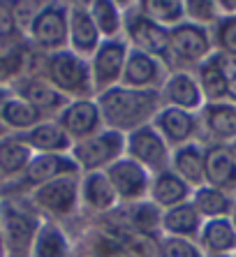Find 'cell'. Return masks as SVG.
I'll return each mask as SVG.
<instances>
[{
  "label": "cell",
  "instance_id": "1",
  "mask_svg": "<svg viewBox=\"0 0 236 257\" xmlns=\"http://www.w3.org/2000/svg\"><path fill=\"white\" fill-rule=\"evenodd\" d=\"M95 102L100 107L104 127L121 135L151 125L155 114L165 107L160 90H135L125 86H113L104 93H97Z\"/></svg>",
  "mask_w": 236,
  "mask_h": 257
},
{
  "label": "cell",
  "instance_id": "2",
  "mask_svg": "<svg viewBox=\"0 0 236 257\" xmlns=\"http://www.w3.org/2000/svg\"><path fill=\"white\" fill-rule=\"evenodd\" d=\"M42 218L28 197H0V232L7 257H28Z\"/></svg>",
  "mask_w": 236,
  "mask_h": 257
},
{
  "label": "cell",
  "instance_id": "3",
  "mask_svg": "<svg viewBox=\"0 0 236 257\" xmlns=\"http://www.w3.org/2000/svg\"><path fill=\"white\" fill-rule=\"evenodd\" d=\"M67 100H83V97H95L93 79H90L88 60L72 51H56L47 54L42 63V74Z\"/></svg>",
  "mask_w": 236,
  "mask_h": 257
},
{
  "label": "cell",
  "instance_id": "4",
  "mask_svg": "<svg viewBox=\"0 0 236 257\" xmlns=\"http://www.w3.org/2000/svg\"><path fill=\"white\" fill-rule=\"evenodd\" d=\"M79 183H81V174L74 176H60L56 181H49L44 186L30 190L28 202L33 209L44 218V220L58 222L65 227V220L77 218L81 213V197H79Z\"/></svg>",
  "mask_w": 236,
  "mask_h": 257
},
{
  "label": "cell",
  "instance_id": "5",
  "mask_svg": "<svg viewBox=\"0 0 236 257\" xmlns=\"http://www.w3.org/2000/svg\"><path fill=\"white\" fill-rule=\"evenodd\" d=\"M213 51L215 47H213L211 28L183 21L169 28V51H167L165 63L171 72H190V67L195 72L197 65L211 58Z\"/></svg>",
  "mask_w": 236,
  "mask_h": 257
},
{
  "label": "cell",
  "instance_id": "6",
  "mask_svg": "<svg viewBox=\"0 0 236 257\" xmlns=\"http://www.w3.org/2000/svg\"><path fill=\"white\" fill-rule=\"evenodd\" d=\"M67 19H70V3L49 0L42 5L37 17L26 30L28 44L40 54H56L67 49Z\"/></svg>",
  "mask_w": 236,
  "mask_h": 257
},
{
  "label": "cell",
  "instance_id": "7",
  "mask_svg": "<svg viewBox=\"0 0 236 257\" xmlns=\"http://www.w3.org/2000/svg\"><path fill=\"white\" fill-rule=\"evenodd\" d=\"M123 40L132 51L167 60L169 30L144 17L137 3H123Z\"/></svg>",
  "mask_w": 236,
  "mask_h": 257
},
{
  "label": "cell",
  "instance_id": "8",
  "mask_svg": "<svg viewBox=\"0 0 236 257\" xmlns=\"http://www.w3.org/2000/svg\"><path fill=\"white\" fill-rule=\"evenodd\" d=\"M125 156V135L113 130H100L93 137L72 144L70 158L79 167V174L104 172Z\"/></svg>",
  "mask_w": 236,
  "mask_h": 257
},
{
  "label": "cell",
  "instance_id": "9",
  "mask_svg": "<svg viewBox=\"0 0 236 257\" xmlns=\"http://www.w3.org/2000/svg\"><path fill=\"white\" fill-rule=\"evenodd\" d=\"M125 158L142 165L153 176V174L169 169L171 149L153 125H144L130 135H125Z\"/></svg>",
  "mask_w": 236,
  "mask_h": 257
},
{
  "label": "cell",
  "instance_id": "10",
  "mask_svg": "<svg viewBox=\"0 0 236 257\" xmlns=\"http://www.w3.org/2000/svg\"><path fill=\"white\" fill-rule=\"evenodd\" d=\"M128 54H130V47H128V42L123 37H118V40H102V44L97 47L93 58L88 60L95 95L113 88V86H121V77H123Z\"/></svg>",
  "mask_w": 236,
  "mask_h": 257
},
{
  "label": "cell",
  "instance_id": "11",
  "mask_svg": "<svg viewBox=\"0 0 236 257\" xmlns=\"http://www.w3.org/2000/svg\"><path fill=\"white\" fill-rule=\"evenodd\" d=\"M10 90H12V95L21 97L30 107H35L44 116V120H56V116L70 104V100L60 95L47 79L35 77V74H24V77L14 79L10 84Z\"/></svg>",
  "mask_w": 236,
  "mask_h": 257
},
{
  "label": "cell",
  "instance_id": "12",
  "mask_svg": "<svg viewBox=\"0 0 236 257\" xmlns=\"http://www.w3.org/2000/svg\"><path fill=\"white\" fill-rule=\"evenodd\" d=\"M106 179L111 183L113 192L118 197V204H137L148 199V188H151V174L137 165L130 158H121L104 169Z\"/></svg>",
  "mask_w": 236,
  "mask_h": 257
},
{
  "label": "cell",
  "instance_id": "13",
  "mask_svg": "<svg viewBox=\"0 0 236 257\" xmlns=\"http://www.w3.org/2000/svg\"><path fill=\"white\" fill-rule=\"evenodd\" d=\"M56 123L65 130V135L72 139V144L83 142V139H88L93 135H97L100 130H104L100 107H97L95 97L70 100V104L56 116Z\"/></svg>",
  "mask_w": 236,
  "mask_h": 257
},
{
  "label": "cell",
  "instance_id": "14",
  "mask_svg": "<svg viewBox=\"0 0 236 257\" xmlns=\"http://www.w3.org/2000/svg\"><path fill=\"white\" fill-rule=\"evenodd\" d=\"M169 74L171 70L162 58L139 54V51L130 49L128 60H125L123 77H121V86L135 90H160L165 86Z\"/></svg>",
  "mask_w": 236,
  "mask_h": 257
},
{
  "label": "cell",
  "instance_id": "15",
  "mask_svg": "<svg viewBox=\"0 0 236 257\" xmlns=\"http://www.w3.org/2000/svg\"><path fill=\"white\" fill-rule=\"evenodd\" d=\"M151 125L160 132V137L167 142L171 151L185 144L199 142V114L192 111H183L176 107H162L155 114Z\"/></svg>",
  "mask_w": 236,
  "mask_h": 257
},
{
  "label": "cell",
  "instance_id": "16",
  "mask_svg": "<svg viewBox=\"0 0 236 257\" xmlns=\"http://www.w3.org/2000/svg\"><path fill=\"white\" fill-rule=\"evenodd\" d=\"M102 37L88 14V3H70V19H67V51L90 60Z\"/></svg>",
  "mask_w": 236,
  "mask_h": 257
},
{
  "label": "cell",
  "instance_id": "17",
  "mask_svg": "<svg viewBox=\"0 0 236 257\" xmlns=\"http://www.w3.org/2000/svg\"><path fill=\"white\" fill-rule=\"evenodd\" d=\"M160 97H162L165 107H176L183 109V111H192V114H199L201 107L206 104L192 70L171 72L167 77L165 86L160 88Z\"/></svg>",
  "mask_w": 236,
  "mask_h": 257
},
{
  "label": "cell",
  "instance_id": "18",
  "mask_svg": "<svg viewBox=\"0 0 236 257\" xmlns=\"http://www.w3.org/2000/svg\"><path fill=\"white\" fill-rule=\"evenodd\" d=\"M199 135L204 132L206 144L229 146L236 139V104L231 102H211L199 111Z\"/></svg>",
  "mask_w": 236,
  "mask_h": 257
},
{
  "label": "cell",
  "instance_id": "19",
  "mask_svg": "<svg viewBox=\"0 0 236 257\" xmlns=\"http://www.w3.org/2000/svg\"><path fill=\"white\" fill-rule=\"evenodd\" d=\"M79 197H81V211H86L93 218H102L118 206V197L104 172L81 174Z\"/></svg>",
  "mask_w": 236,
  "mask_h": 257
},
{
  "label": "cell",
  "instance_id": "20",
  "mask_svg": "<svg viewBox=\"0 0 236 257\" xmlns=\"http://www.w3.org/2000/svg\"><path fill=\"white\" fill-rule=\"evenodd\" d=\"M204 176L206 186L222 192L236 190V160L229 146L224 144H204Z\"/></svg>",
  "mask_w": 236,
  "mask_h": 257
},
{
  "label": "cell",
  "instance_id": "21",
  "mask_svg": "<svg viewBox=\"0 0 236 257\" xmlns=\"http://www.w3.org/2000/svg\"><path fill=\"white\" fill-rule=\"evenodd\" d=\"M192 199V188L181 181L171 169H165L151 176V188H148V202L155 204L160 211L174 209L178 204H185Z\"/></svg>",
  "mask_w": 236,
  "mask_h": 257
},
{
  "label": "cell",
  "instance_id": "22",
  "mask_svg": "<svg viewBox=\"0 0 236 257\" xmlns=\"http://www.w3.org/2000/svg\"><path fill=\"white\" fill-rule=\"evenodd\" d=\"M21 137L35 156H67L72 151V139L56 120H42Z\"/></svg>",
  "mask_w": 236,
  "mask_h": 257
},
{
  "label": "cell",
  "instance_id": "23",
  "mask_svg": "<svg viewBox=\"0 0 236 257\" xmlns=\"http://www.w3.org/2000/svg\"><path fill=\"white\" fill-rule=\"evenodd\" d=\"M33 156L35 153L28 149L21 135L7 132L5 137H0V183H14L26 172Z\"/></svg>",
  "mask_w": 236,
  "mask_h": 257
},
{
  "label": "cell",
  "instance_id": "24",
  "mask_svg": "<svg viewBox=\"0 0 236 257\" xmlns=\"http://www.w3.org/2000/svg\"><path fill=\"white\" fill-rule=\"evenodd\" d=\"M169 169L181 181H185L192 190L206 186V176H204V146H201V142L185 144V146H178V149L171 151Z\"/></svg>",
  "mask_w": 236,
  "mask_h": 257
},
{
  "label": "cell",
  "instance_id": "25",
  "mask_svg": "<svg viewBox=\"0 0 236 257\" xmlns=\"http://www.w3.org/2000/svg\"><path fill=\"white\" fill-rule=\"evenodd\" d=\"M204 225V218L197 213L192 202L178 204L174 209L162 211L160 218V236H176V239L197 241Z\"/></svg>",
  "mask_w": 236,
  "mask_h": 257
},
{
  "label": "cell",
  "instance_id": "26",
  "mask_svg": "<svg viewBox=\"0 0 236 257\" xmlns=\"http://www.w3.org/2000/svg\"><path fill=\"white\" fill-rule=\"evenodd\" d=\"M197 245L201 248L204 257L234 255L236 252V229L229 222V218L204 220L201 232H199V236H197Z\"/></svg>",
  "mask_w": 236,
  "mask_h": 257
},
{
  "label": "cell",
  "instance_id": "27",
  "mask_svg": "<svg viewBox=\"0 0 236 257\" xmlns=\"http://www.w3.org/2000/svg\"><path fill=\"white\" fill-rule=\"evenodd\" d=\"M30 257H74L70 232L58 222L44 220L30 248Z\"/></svg>",
  "mask_w": 236,
  "mask_h": 257
},
{
  "label": "cell",
  "instance_id": "28",
  "mask_svg": "<svg viewBox=\"0 0 236 257\" xmlns=\"http://www.w3.org/2000/svg\"><path fill=\"white\" fill-rule=\"evenodd\" d=\"M42 120H44V116L17 95L7 97L3 109H0V125L7 132H12V135H26L35 125H40Z\"/></svg>",
  "mask_w": 236,
  "mask_h": 257
},
{
  "label": "cell",
  "instance_id": "29",
  "mask_svg": "<svg viewBox=\"0 0 236 257\" xmlns=\"http://www.w3.org/2000/svg\"><path fill=\"white\" fill-rule=\"evenodd\" d=\"M88 14L102 40L123 37V3L116 0H93L88 3Z\"/></svg>",
  "mask_w": 236,
  "mask_h": 257
},
{
  "label": "cell",
  "instance_id": "30",
  "mask_svg": "<svg viewBox=\"0 0 236 257\" xmlns=\"http://www.w3.org/2000/svg\"><path fill=\"white\" fill-rule=\"evenodd\" d=\"M192 206L204 220H215V218H229L231 209H234V199L231 195L218 190L211 186H201L192 190Z\"/></svg>",
  "mask_w": 236,
  "mask_h": 257
},
{
  "label": "cell",
  "instance_id": "31",
  "mask_svg": "<svg viewBox=\"0 0 236 257\" xmlns=\"http://www.w3.org/2000/svg\"><path fill=\"white\" fill-rule=\"evenodd\" d=\"M137 5H139L144 17L167 30L185 21L183 0H137Z\"/></svg>",
  "mask_w": 236,
  "mask_h": 257
},
{
  "label": "cell",
  "instance_id": "32",
  "mask_svg": "<svg viewBox=\"0 0 236 257\" xmlns=\"http://www.w3.org/2000/svg\"><path fill=\"white\" fill-rule=\"evenodd\" d=\"M195 77H197V84H199L201 95H204L206 104L227 100V79H224V74L218 67L213 65L211 58L195 67Z\"/></svg>",
  "mask_w": 236,
  "mask_h": 257
},
{
  "label": "cell",
  "instance_id": "33",
  "mask_svg": "<svg viewBox=\"0 0 236 257\" xmlns=\"http://www.w3.org/2000/svg\"><path fill=\"white\" fill-rule=\"evenodd\" d=\"M185 21L204 26V28L215 26L220 21L218 3H211V0H188L185 3Z\"/></svg>",
  "mask_w": 236,
  "mask_h": 257
},
{
  "label": "cell",
  "instance_id": "34",
  "mask_svg": "<svg viewBox=\"0 0 236 257\" xmlns=\"http://www.w3.org/2000/svg\"><path fill=\"white\" fill-rule=\"evenodd\" d=\"M211 35L215 51L236 56V17H220V21L213 26Z\"/></svg>",
  "mask_w": 236,
  "mask_h": 257
},
{
  "label": "cell",
  "instance_id": "35",
  "mask_svg": "<svg viewBox=\"0 0 236 257\" xmlns=\"http://www.w3.org/2000/svg\"><path fill=\"white\" fill-rule=\"evenodd\" d=\"M160 257H204L197 241L160 236Z\"/></svg>",
  "mask_w": 236,
  "mask_h": 257
},
{
  "label": "cell",
  "instance_id": "36",
  "mask_svg": "<svg viewBox=\"0 0 236 257\" xmlns=\"http://www.w3.org/2000/svg\"><path fill=\"white\" fill-rule=\"evenodd\" d=\"M123 252L132 257H160V236H155V234H132L125 241Z\"/></svg>",
  "mask_w": 236,
  "mask_h": 257
},
{
  "label": "cell",
  "instance_id": "37",
  "mask_svg": "<svg viewBox=\"0 0 236 257\" xmlns=\"http://www.w3.org/2000/svg\"><path fill=\"white\" fill-rule=\"evenodd\" d=\"M44 3H35V0H17L12 3V19L19 30H28V26L33 24V19L37 17V12L42 10Z\"/></svg>",
  "mask_w": 236,
  "mask_h": 257
},
{
  "label": "cell",
  "instance_id": "38",
  "mask_svg": "<svg viewBox=\"0 0 236 257\" xmlns=\"http://www.w3.org/2000/svg\"><path fill=\"white\" fill-rule=\"evenodd\" d=\"M211 60H213V65H215V67H218V70L224 74V79L236 77V56H234V54H222V51H213Z\"/></svg>",
  "mask_w": 236,
  "mask_h": 257
},
{
  "label": "cell",
  "instance_id": "39",
  "mask_svg": "<svg viewBox=\"0 0 236 257\" xmlns=\"http://www.w3.org/2000/svg\"><path fill=\"white\" fill-rule=\"evenodd\" d=\"M0 26H17L12 19V3H7V0L0 3ZM21 33H24V30H21Z\"/></svg>",
  "mask_w": 236,
  "mask_h": 257
},
{
  "label": "cell",
  "instance_id": "40",
  "mask_svg": "<svg viewBox=\"0 0 236 257\" xmlns=\"http://www.w3.org/2000/svg\"><path fill=\"white\" fill-rule=\"evenodd\" d=\"M227 102L236 104V77L227 79Z\"/></svg>",
  "mask_w": 236,
  "mask_h": 257
},
{
  "label": "cell",
  "instance_id": "41",
  "mask_svg": "<svg viewBox=\"0 0 236 257\" xmlns=\"http://www.w3.org/2000/svg\"><path fill=\"white\" fill-rule=\"evenodd\" d=\"M12 95V90H10V86L7 84H0V109H3V104H5V100Z\"/></svg>",
  "mask_w": 236,
  "mask_h": 257
},
{
  "label": "cell",
  "instance_id": "42",
  "mask_svg": "<svg viewBox=\"0 0 236 257\" xmlns=\"http://www.w3.org/2000/svg\"><path fill=\"white\" fill-rule=\"evenodd\" d=\"M229 222L234 225V229H236V202H234V209H231V213H229Z\"/></svg>",
  "mask_w": 236,
  "mask_h": 257
},
{
  "label": "cell",
  "instance_id": "43",
  "mask_svg": "<svg viewBox=\"0 0 236 257\" xmlns=\"http://www.w3.org/2000/svg\"><path fill=\"white\" fill-rule=\"evenodd\" d=\"M0 257H7V252H5V243H3V232H0Z\"/></svg>",
  "mask_w": 236,
  "mask_h": 257
},
{
  "label": "cell",
  "instance_id": "44",
  "mask_svg": "<svg viewBox=\"0 0 236 257\" xmlns=\"http://www.w3.org/2000/svg\"><path fill=\"white\" fill-rule=\"evenodd\" d=\"M229 151H231V156H234V160H236V139L229 144Z\"/></svg>",
  "mask_w": 236,
  "mask_h": 257
},
{
  "label": "cell",
  "instance_id": "45",
  "mask_svg": "<svg viewBox=\"0 0 236 257\" xmlns=\"http://www.w3.org/2000/svg\"><path fill=\"white\" fill-rule=\"evenodd\" d=\"M109 257H132V255H128V252L121 250V252H113V255H109Z\"/></svg>",
  "mask_w": 236,
  "mask_h": 257
},
{
  "label": "cell",
  "instance_id": "46",
  "mask_svg": "<svg viewBox=\"0 0 236 257\" xmlns=\"http://www.w3.org/2000/svg\"><path fill=\"white\" fill-rule=\"evenodd\" d=\"M5 135H7V130H5L3 125H0V137H5Z\"/></svg>",
  "mask_w": 236,
  "mask_h": 257
},
{
  "label": "cell",
  "instance_id": "47",
  "mask_svg": "<svg viewBox=\"0 0 236 257\" xmlns=\"http://www.w3.org/2000/svg\"><path fill=\"white\" fill-rule=\"evenodd\" d=\"M215 257H231V255H215Z\"/></svg>",
  "mask_w": 236,
  "mask_h": 257
},
{
  "label": "cell",
  "instance_id": "48",
  "mask_svg": "<svg viewBox=\"0 0 236 257\" xmlns=\"http://www.w3.org/2000/svg\"><path fill=\"white\" fill-rule=\"evenodd\" d=\"M231 257H236V252H234V255H231Z\"/></svg>",
  "mask_w": 236,
  "mask_h": 257
},
{
  "label": "cell",
  "instance_id": "49",
  "mask_svg": "<svg viewBox=\"0 0 236 257\" xmlns=\"http://www.w3.org/2000/svg\"><path fill=\"white\" fill-rule=\"evenodd\" d=\"M0 188H3V183H0Z\"/></svg>",
  "mask_w": 236,
  "mask_h": 257
},
{
  "label": "cell",
  "instance_id": "50",
  "mask_svg": "<svg viewBox=\"0 0 236 257\" xmlns=\"http://www.w3.org/2000/svg\"><path fill=\"white\" fill-rule=\"evenodd\" d=\"M28 257H30V255H28Z\"/></svg>",
  "mask_w": 236,
  "mask_h": 257
}]
</instances>
